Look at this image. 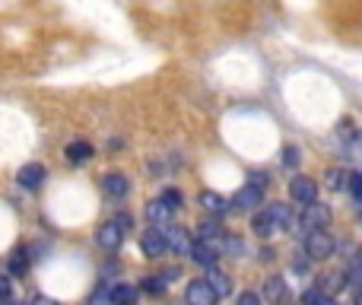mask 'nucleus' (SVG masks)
<instances>
[{
  "mask_svg": "<svg viewBox=\"0 0 362 305\" xmlns=\"http://www.w3.org/2000/svg\"><path fill=\"white\" fill-rule=\"evenodd\" d=\"M251 229H255V236L270 238L274 232H280V226L274 223V217H270L267 210H257V213H255V219H251Z\"/></svg>",
  "mask_w": 362,
  "mask_h": 305,
  "instance_id": "4468645a",
  "label": "nucleus"
},
{
  "mask_svg": "<svg viewBox=\"0 0 362 305\" xmlns=\"http://www.w3.org/2000/svg\"><path fill=\"white\" fill-rule=\"evenodd\" d=\"M238 305H261V299H257L255 293H242V299H238Z\"/></svg>",
  "mask_w": 362,
  "mask_h": 305,
  "instance_id": "c756f323",
  "label": "nucleus"
},
{
  "mask_svg": "<svg viewBox=\"0 0 362 305\" xmlns=\"http://www.w3.org/2000/svg\"><path fill=\"white\" fill-rule=\"evenodd\" d=\"M191 258L200 264V267H216L219 251H216V245H213V242H194Z\"/></svg>",
  "mask_w": 362,
  "mask_h": 305,
  "instance_id": "f8f14e48",
  "label": "nucleus"
},
{
  "mask_svg": "<svg viewBox=\"0 0 362 305\" xmlns=\"http://www.w3.org/2000/svg\"><path fill=\"white\" fill-rule=\"evenodd\" d=\"M131 226V219L127 217H118V219H112V223H105L99 229V245L105 251H118L121 248V242H124V229Z\"/></svg>",
  "mask_w": 362,
  "mask_h": 305,
  "instance_id": "7ed1b4c3",
  "label": "nucleus"
},
{
  "mask_svg": "<svg viewBox=\"0 0 362 305\" xmlns=\"http://www.w3.org/2000/svg\"><path fill=\"white\" fill-rule=\"evenodd\" d=\"M232 204H235V210H257V204H264V191L261 188H255V185H245V188H238V194L232 197Z\"/></svg>",
  "mask_w": 362,
  "mask_h": 305,
  "instance_id": "0eeeda50",
  "label": "nucleus"
},
{
  "mask_svg": "<svg viewBox=\"0 0 362 305\" xmlns=\"http://www.w3.org/2000/svg\"><path fill=\"white\" fill-rule=\"evenodd\" d=\"M172 213H175V207L165 204L163 197H156V200H150V204H146V217H150V223H156V226H165V223H169Z\"/></svg>",
  "mask_w": 362,
  "mask_h": 305,
  "instance_id": "ddd939ff",
  "label": "nucleus"
},
{
  "mask_svg": "<svg viewBox=\"0 0 362 305\" xmlns=\"http://www.w3.org/2000/svg\"><path fill=\"white\" fill-rule=\"evenodd\" d=\"M185 302L187 305H216V296H213V289L206 287V280H194L185 293Z\"/></svg>",
  "mask_w": 362,
  "mask_h": 305,
  "instance_id": "9d476101",
  "label": "nucleus"
},
{
  "mask_svg": "<svg viewBox=\"0 0 362 305\" xmlns=\"http://www.w3.org/2000/svg\"><path fill=\"white\" fill-rule=\"evenodd\" d=\"M264 299H267V305H286V299H289L286 280L276 274L267 277V280H264Z\"/></svg>",
  "mask_w": 362,
  "mask_h": 305,
  "instance_id": "6e6552de",
  "label": "nucleus"
},
{
  "mask_svg": "<svg viewBox=\"0 0 362 305\" xmlns=\"http://www.w3.org/2000/svg\"><path fill=\"white\" fill-rule=\"evenodd\" d=\"M140 248H144V255L146 258H163L165 251V238H163V232L159 229H146L144 236H140Z\"/></svg>",
  "mask_w": 362,
  "mask_h": 305,
  "instance_id": "1a4fd4ad",
  "label": "nucleus"
},
{
  "mask_svg": "<svg viewBox=\"0 0 362 305\" xmlns=\"http://www.w3.org/2000/svg\"><path fill=\"white\" fill-rule=\"evenodd\" d=\"M102 188H105V194H112V197H124L127 194V178L121 172H108L105 178H102Z\"/></svg>",
  "mask_w": 362,
  "mask_h": 305,
  "instance_id": "2eb2a0df",
  "label": "nucleus"
},
{
  "mask_svg": "<svg viewBox=\"0 0 362 305\" xmlns=\"http://www.w3.org/2000/svg\"><path fill=\"white\" fill-rule=\"evenodd\" d=\"M45 175H48V172H45L42 162H29V166H23V168L16 172V181H19L23 188H29V191H35V188L45 185Z\"/></svg>",
  "mask_w": 362,
  "mask_h": 305,
  "instance_id": "423d86ee",
  "label": "nucleus"
},
{
  "mask_svg": "<svg viewBox=\"0 0 362 305\" xmlns=\"http://www.w3.org/2000/svg\"><path fill=\"white\" fill-rule=\"evenodd\" d=\"M13 299V280L6 274H0V305H6Z\"/></svg>",
  "mask_w": 362,
  "mask_h": 305,
  "instance_id": "393cba45",
  "label": "nucleus"
},
{
  "mask_svg": "<svg viewBox=\"0 0 362 305\" xmlns=\"http://www.w3.org/2000/svg\"><path fill=\"white\" fill-rule=\"evenodd\" d=\"M356 305H362V287L356 289Z\"/></svg>",
  "mask_w": 362,
  "mask_h": 305,
  "instance_id": "2f4dec72",
  "label": "nucleus"
},
{
  "mask_svg": "<svg viewBox=\"0 0 362 305\" xmlns=\"http://www.w3.org/2000/svg\"><path fill=\"white\" fill-rule=\"evenodd\" d=\"M267 213L274 217V223L280 226V229H293L296 217H293V210H289L286 204H270V207H267Z\"/></svg>",
  "mask_w": 362,
  "mask_h": 305,
  "instance_id": "f3484780",
  "label": "nucleus"
},
{
  "mask_svg": "<svg viewBox=\"0 0 362 305\" xmlns=\"http://www.w3.org/2000/svg\"><path fill=\"white\" fill-rule=\"evenodd\" d=\"M289 194L299 204H312V200H318V185L312 178H305V175H299V178L289 181Z\"/></svg>",
  "mask_w": 362,
  "mask_h": 305,
  "instance_id": "39448f33",
  "label": "nucleus"
},
{
  "mask_svg": "<svg viewBox=\"0 0 362 305\" xmlns=\"http://www.w3.org/2000/svg\"><path fill=\"white\" fill-rule=\"evenodd\" d=\"M197 232H200V242H210L213 236H219V232H223V226H219V223H213V219H204Z\"/></svg>",
  "mask_w": 362,
  "mask_h": 305,
  "instance_id": "aec40b11",
  "label": "nucleus"
},
{
  "mask_svg": "<svg viewBox=\"0 0 362 305\" xmlns=\"http://www.w3.org/2000/svg\"><path fill=\"white\" fill-rule=\"evenodd\" d=\"M299 223L305 226L308 232H312V229H327V223H331V207H327V204H318V200H312V204H305V210H302Z\"/></svg>",
  "mask_w": 362,
  "mask_h": 305,
  "instance_id": "20e7f679",
  "label": "nucleus"
},
{
  "mask_svg": "<svg viewBox=\"0 0 362 305\" xmlns=\"http://www.w3.org/2000/svg\"><path fill=\"white\" fill-rule=\"evenodd\" d=\"M108 299H112V305H137L140 293L134 287H115L112 293H108Z\"/></svg>",
  "mask_w": 362,
  "mask_h": 305,
  "instance_id": "a211bd4d",
  "label": "nucleus"
},
{
  "mask_svg": "<svg viewBox=\"0 0 362 305\" xmlns=\"http://www.w3.org/2000/svg\"><path fill=\"white\" fill-rule=\"evenodd\" d=\"M346 185H350L353 194H356V197L362 200V175H350V181H346Z\"/></svg>",
  "mask_w": 362,
  "mask_h": 305,
  "instance_id": "cd10ccee",
  "label": "nucleus"
},
{
  "mask_svg": "<svg viewBox=\"0 0 362 305\" xmlns=\"http://www.w3.org/2000/svg\"><path fill=\"white\" fill-rule=\"evenodd\" d=\"M346 181H350V175H346V172H337V168H331V172H327V188H334V191H337V188H344Z\"/></svg>",
  "mask_w": 362,
  "mask_h": 305,
  "instance_id": "b1692460",
  "label": "nucleus"
},
{
  "mask_svg": "<svg viewBox=\"0 0 362 305\" xmlns=\"http://www.w3.org/2000/svg\"><path fill=\"white\" fill-rule=\"evenodd\" d=\"M67 159L74 162V166H83V162L93 159V146H89L86 140H74V144L67 146Z\"/></svg>",
  "mask_w": 362,
  "mask_h": 305,
  "instance_id": "dca6fc26",
  "label": "nucleus"
},
{
  "mask_svg": "<svg viewBox=\"0 0 362 305\" xmlns=\"http://www.w3.org/2000/svg\"><path fill=\"white\" fill-rule=\"evenodd\" d=\"M32 305H61V302L51 299V296H35V299H32Z\"/></svg>",
  "mask_w": 362,
  "mask_h": 305,
  "instance_id": "7c9ffc66",
  "label": "nucleus"
},
{
  "mask_svg": "<svg viewBox=\"0 0 362 305\" xmlns=\"http://www.w3.org/2000/svg\"><path fill=\"white\" fill-rule=\"evenodd\" d=\"M206 287L213 289L216 299H226V296L232 293V277L223 274V270H216V267H210V274H206Z\"/></svg>",
  "mask_w": 362,
  "mask_h": 305,
  "instance_id": "9b49d317",
  "label": "nucleus"
},
{
  "mask_svg": "<svg viewBox=\"0 0 362 305\" xmlns=\"http://www.w3.org/2000/svg\"><path fill=\"white\" fill-rule=\"evenodd\" d=\"M305 255L312 258V261H327V258L334 255V238L327 236L325 229H312L305 236Z\"/></svg>",
  "mask_w": 362,
  "mask_h": 305,
  "instance_id": "f03ea898",
  "label": "nucleus"
},
{
  "mask_svg": "<svg viewBox=\"0 0 362 305\" xmlns=\"http://www.w3.org/2000/svg\"><path fill=\"white\" fill-rule=\"evenodd\" d=\"M245 248H248V245H245V238H238V236H226V251H229L232 258H242V255H245Z\"/></svg>",
  "mask_w": 362,
  "mask_h": 305,
  "instance_id": "412c9836",
  "label": "nucleus"
},
{
  "mask_svg": "<svg viewBox=\"0 0 362 305\" xmlns=\"http://www.w3.org/2000/svg\"><path fill=\"white\" fill-rule=\"evenodd\" d=\"M165 283H169V280H165V277H146L144 289H146V293H163V289H165Z\"/></svg>",
  "mask_w": 362,
  "mask_h": 305,
  "instance_id": "a878e982",
  "label": "nucleus"
},
{
  "mask_svg": "<svg viewBox=\"0 0 362 305\" xmlns=\"http://www.w3.org/2000/svg\"><path fill=\"white\" fill-rule=\"evenodd\" d=\"M200 204H204V210H210V213H223L226 210V197L223 194H213V191L200 194Z\"/></svg>",
  "mask_w": 362,
  "mask_h": 305,
  "instance_id": "6ab92c4d",
  "label": "nucleus"
},
{
  "mask_svg": "<svg viewBox=\"0 0 362 305\" xmlns=\"http://www.w3.org/2000/svg\"><path fill=\"white\" fill-rule=\"evenodd\" d=\"M283 153H286V156H283V162H286V166H299V150H296V146H286Z\"/></svg>",
  "mask_w": 362,
  "mask_h": 305,
  "instance_id": "bb28decb",
  "label": "nucleus"
},
{
  "mask_svg": "<svg viewBox=\"0 0 362 305\" xmlns=\"http://www.w3.org/2000/svg\"><path fill=\"white\" fill-rule=\"evenodd\" d=\"M10 270H13L16 277H23L25 270H29V258H25V251H16V255L10 258Z\"/></svg>",
  "mask_w": 362,
  "mask_h": 305,
  "instance_id": "4be33fe9",
  "label": "nucleus"
},
{
  "mask_svg": "<svg viewBox=\"0 0 362 305\" xmlns=\"http://www.w3.org/2000/svg\"><path fill=\"white\" fill-rule=\"evenodd\" d=\"M159 232H163V238H165V248H169V251H175V255H191V248H194V238H191V232H187L185 226L165 223Z\"/></svg>",
  "mask_w": 362,
  "mask_h": 305,
  "instance_id": "f257e3e1",
  "label": "nucleus"
},
{
  "mask_svg": "<svg viewBox=\"0 0 362 305\" xmlns=\"http://www.w3.org/2000/svg\"><path fill=\"white\" fill-rule=\"evenodd\" d=\"M163 200H165V204H172V207H175V210H178V204H181V194H178V191H165V194H163Z\"/></svg>",
  "mask_w": 362,
  "mask_h": 305,
  "instance_id": "c85d7f7f",
  "label": "nucleus"
},
{
  "mask_svg": "<svg viewBox=\"0 0 362 305\" xmlns=\"http://www.w3.org/2000/svg\"><path fill=\"white\" fill-rule=\"evenodd\" d=\"M305 302L308 305H337V302H334V296H325L321 289H312V293H305Z\"/></svg>",
  "mask_w": 362,
  "mask_h": 305,
  "instance_id": "5701e85b",
  "label": "nucleus"
}]
</instances>
